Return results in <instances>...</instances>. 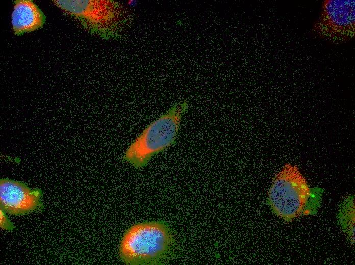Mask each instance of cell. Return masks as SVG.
<instances>
[{
    "mask_svg": "<svg viewBox=\"0 0 355 265\" xmlns=\"http://www.w3.org/2000/svg\"><path fill=\"white\" fill-rule=\"evenodd\" d=\"M175 240L173 231L164 221L138 223L123 235L119 257L130 265L161 264L174 254Z\"/></svg>",
    "mask_w": 355,
    "mask_h": 265,
    "instance_id": "obj_1",
    "label": "cell"
},
{
    "mask_svg": "<svg viewBox=\"0 0 355 265\" xmlns=\"http://www.w3.org/2000/svg\"><path fill=\"white\" fill-rule=\"evenodd\" d=\"M188 109L186 99L172 105L129 145L122 160L139 169L145 167L153 157L175 145L182 120Z\"/></svg>",
    "mask_w": 355,
    "mask_h": 265,
    "instance_id": "obj_2",
    "label": "cell"
},
{
    "mask_svg": "<svg viewBox=\"0 0 355 265\" xmlns=\"http://www.w3.org/2000/svg\"><path fill=\"white\" fill-rule=\"evenodd\" d=\"M55 5L77 20L90 34L105 40H120L131 17L113 0H53Z\"/></svg>",
    "mask_w": 355,
    "mask_h": 265,
    "instance_id": "obj_3",
    "label": "cell"
},
{
    "mask_svg": "<svg viewBox=\"0 0 355 265\" xmlns=\"http://www.w3.org/2000/svg\"><path fill=\"white\" fill-rule=\"evenodd\" d=\"M311 191L298 168L287 164L272 182L268 203L276 215L292 219L303 210Z\"/></svg>",
    "mask_w": 355,
    "mask_h": 265,
    "instance_id": "obj_4",
    "label": "cell"
},
{
    "mask_svg": "<svg viewBox=\"0 0 355 265\" xmlns=\"http://www.w3.org/2000/svg\"><path fill=\"white\" fill-rule=\"evenodd\" d=\"M354 0H325L311 31L315 36L333 44L347 42L354 38Z\"/></svg>",
    "mask_w": 355,
    "mask_h": 265,
    "instance_id": "obj_5",
    "label": "cell"
},
{
    "mask_svg": "<svg viewBox=\"0 0 355 265\" xmlns=\"http://www.w3.org/2000/svg\"><path fill=\"white\" fill-rule=\"evenodd\" d=\"M0 181L1 208L6 212L21 215L43 209L41 189H32L22 182L7 178Z\"/></svg>",
    "mask_w": 355,
    "mask_h": 265,
    "instance_id": "obj_6",
    "label": "cell"
},
{
    "mask_svg": "<svg viewBox=\"0 0 355 265\" xmlns=\"http://www.w3.org/2000/svg\"><path fill=\"white\" fill-rule=\"evenodd\" d=\"M11 16L12 30L16 36L33 32L44 25L46 17L32 0H15Z\"/></svg>",
    "mask_w": 355,
    "mask_h": 265,
    "instance_id": "obj_7",
    "label": "cell"
},
{
    "mask_svg": "<svg viewBox=\"0 0 355 265\" xmlns=\"http://www.w3.org/2000/svg\"><path fill=\"white\" fill-rule=\"evenodd\" d=\"M6 211L1 208L0 210V227L3 230L7 231H12L15 229V226L10 222Z\"/></svg>",
    "mask_w": 355,
    "mask_h": 265,
    "instance_id": "obj_8",
    "label": "cell"
}]
</instances>
